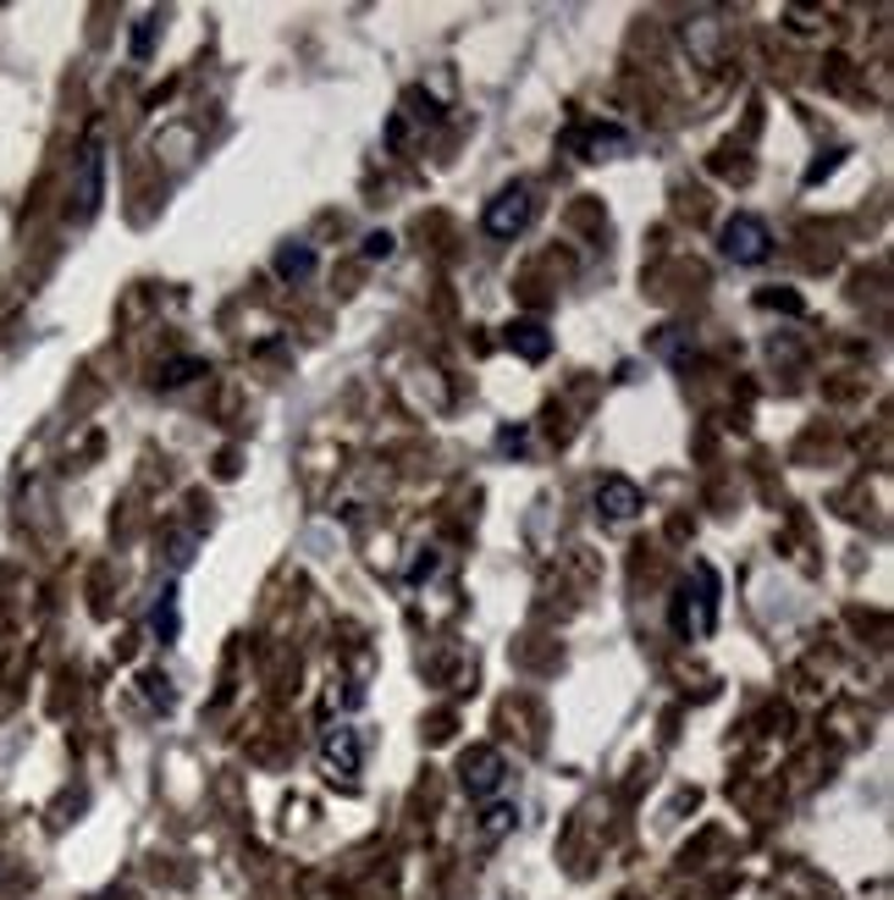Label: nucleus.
I'll list each match as a JSON object with an SVG mask.
<instances>
[{
  "mask_svg": "<svg viewBox=\"0 0 894 900\" xmlns=\"http://www.w3.org/2000/svg\"><path fill=\"white\" fill-rule=\"evenodd\" d=\"M668 619H674V636H690V580L674 591V608H668Z\"/></svg>",
  "mask_w": 894,
  "mask_h": 900,
  "instance_id": "obj_17",
  "label": "nucleus"
},
{
  "mask_svg": "<svg viewBox=\"0 0 894 900\" xmlns=\"http://www.w3.org/2000/svg\"><path fill=\"white\" fill-rule=\"evenodd\" d=\"M530 221H535V194H530V183H514V189L492 194L486 211H481V227H486L492 238H519Z\"/></svg>",
  "mask_w": 894,
  "mask_h": 900,
  "instance_id": "obj_3",
  "label": "nucleus"
},
{
  "mask_svg": "<svg viewBox=\"0 0 894 900\" xmlns=\"http://www.w3.org/2000/svg\"><path fill=\"white\" fill-rule=\"evenodd\" d=\"M425 575H436V553H425V559L409 569V580H425Z\"/></svg>",
  "mask_w": 894,
  "mask_h": 900,
  "instance_id": "obj_20",
  "label": "nucleus"
},
{
  "mask_svg": "<svg viewBox=\"0 0 894 900\" xmlns=\"http://www.w3.org/2000/svg\"><path fill=\"white\" fill-rule=\"evenodd\" d=\"M177 629H183V613H177V586H166L155 597V608H149V636L166 647V641H177Z\"/></svg>",
  "mask_w": 894,
  "mask_h": 900,
  "instance_id": "obj_12",
  "label": "nucleus"
},
{
  "mask_svg": "<svg viewBox=\"0 0 894 900\" xmlns=\"http://www.w3.org/2000/svg\"><path fill=\"white\" fill-rule=\"evenodd\" d=\"M360 254H365V260H392V254H398V238H392L387 227H376V232H365Z\"/></svg>",
  "mask_w": 894,
  "mask_h": 900,
  "instance_id": "obj_15",
  "label": "nucleus"
},
{
  "mask_svg": "<svg viewBox=\"0 0 894 900\" xmlns=\"http://www.w3.org/2000/svg\"><path fill=\"white\" fill-rule=\"evenodd\" d=\"M321 763H326L331 779H360V768H365V741H360V730H353V724H331V730L321 735Z\"/></svg>",
  "mask_w": 894,
  "mask_h": 900,
  "instance_id": "obj_6",
  "label": "nucleus"
},
{
  "mask_svg": "<svg viewBox=\"0 0 894 900\" xmlns=\"http://www.w3.org/2000/svg\"><path fill=\"white\" fill-rule=\"evenodd\" d=\"M459 784H464L470 801H492V795L508 784V757H503L497 746H470V752L459 757Z\"/></svg>",
  "mask_w": 894,
  "mask_h": 900,
  "instance_id": "obj_4",
  "label": "nucleus"
},
{
  "mask_svg": "<svg viewBox=\"0 0 894 900\" xmlns=\"http://www.w3.org/2000/svg\"><path fill=\"white\" fill-rule=\"evenodd\" d=\"M718 249H724V260H735V265H762V260L773 254V232H768L762 216L735 211V216L724 221V232H718Z\"/></svg>",
  "mask_w": 894,
  "mask_h": 900,
  "instance_id": "obj_2",
  "label": "nucleus"
},
{
  "mask_svg": "<svg viewBox=\"0 0 894 900\" xmlns=\"http://www.w3.org/2000/svg\"><path fill=\"white\" fill-rule=\"evenodd\" d=\"M519 829V801H492L486 813H481V824H475V840L481 845H497L503 835H514Z\"/></svg>",
  "mask_w": 894,
  "mask_h": 900,
  "instance_id": "obj_11",
  "label": "nucleus"
},
{
  "mask_svg": "<svg viewBox=\"0 0 894 900\" xmlns=\"http://www.w3.org/2000/svg\"><path fill=\"white\" fill-rule=\"evenodd\" d=\"M575 149H580V160H624V155H636V133L618 122H585L575 133Z\"/></svg>",
  "mask_w": 894,
  "mask_h": 900,
  "instance_id": "obj_7",
  "label": "nucleus"
},
{
  "mask_svg": "<svg viewBox=\"0 0 894 900\" xmlns=\"http://www.w3.org/2000/svg\"><path fill=\"white\" fill-rule=\"evenodd\" d=\"M757 304H762V310H784V315H800V310H807L795 293H773V288H768V293H757Z\"/></svg>",
  "mask_w": 894,
  "mask_h": 900,
  "instance_id": "obj_19",
  "label": "nucleus"
},
{
  "mask_svg": "<svg viewBox=\"0 0 894 900\" xmlns=\"http://www.w3.org/2000/svg\"><path fill=\"white\" fill-rule=\"evenodd\" d=\"M503 343L524 359V365H542V359L553 353V332L542 326V321H530V315H519V321H508V332H503Z\"/></svg>",
  "mask_w": 894,
  "mask_h": 900,
  "instance_id": "obj_8",
  "label": "nucleus"
},
{
  "mask_svg": "<svg viewBox=\"0 0 894 900\" xmlns=\"http://www.w3.org/2000/svg\"><path fill=\"white\" fill-rule=\"evenodd\" d=\"M205 371H210L205 359H171V365H160V371H155V387H166V393H171V387H183V382H194V376H205Z\"/></svg>",
  "mask_w": 894,
  "mask_h": 900,
  "instance_id": "obj_13",
  "label": "nucleus"
},
{
  "mask_svg": "<svg viewBox=\"0 0 894 900\" xmlns=\"http://www.w3.org/2000/svg\"><path fill=\"white\" fill-rule=\"evenodd\" d=\"M271 265H277V277H282V283H310V277L321 272V254H315L310 243H282Z\"/></svg>",
  "mask_w": 894,
  "mask_h": 900,
  "instance_id": "obj_10",
  "label": "nucleus"
},
{
  "mask_svg": "<svg viewBox=\"0 0 894 900\" xmlns=\"http://www.w3.org/2000/svg\"><path fill=\"white\" fill-rule=\"evenodd\" d=\"M524 447H530V431H524V425H503V431H497V454H514V459H519Z\"/></svg>",
  "mask_w": 894,
  "mask_h": 900,
  "instance_id": "obj_18",
  "label": "nucleus"
},
{
  "mask_svg": "<svg viewBox=\"0 0 894 900\" xmlns=\"http://www.w3.org/2000/svg\"><path fill=\"white\" fill-rule=\"evenodd\" d=\"M591 503H596V514H602L607 525H630V519L647 508V492H641L630 476H602L596 492H591Z\"/></svg>",
  "mask_w": 894,
  "mask_h": 900,
  "instance_id": "obj_5",
  "label": "nucleus"
},
{
  "mask_svg": "<svg viewBox=\"0 0 894 900\" xmlns=\"http://www.w3.org/2000/svg\"><path fill=\"white\" fill-rule=\"evenodd\" d=\"M155 28H160V17H138L133 23V61H149V50H155Z\"/></svg>",
  "mask_w": 894,
  "mask_h": 900,
  "instance_id": "obj_14",
  "label": "nucleus"
},
{
  "mask_svg": "<svg viewBox=\"0 0 894 900\" xmlns=\"http://www.w3.org/2000/svg\"><path fill=\"white\" fill-rule=\"evenodd\" d=\"M106 200V144L88 139L77 155V177H72V221H95Z\"/></svg>",
  "mask_w": 894,
  "mask_h": 900,
  "instance_id": "obj_1",
  "label": "nucleus"
},
{
  "mask_svg": "<svg viewBox=\"0 0 894 900\" xmlns=\"http://www.w3.org/2000/svg\"><path fill=\"white\" fill-rule=\"evenodd\" d=\"M718 569L712 564H696V602H701V619H696V636H712L718 629Z\"/></svg>",
  "mask_w": 894,
  "mask_h": 900,
  "instance_id": "obj_9",
  "label": "nucleus"
},
{
  "mask_svg": "<svg viewBox=\"0 0 894 900\" xmlns=\"http://www.w3.org/2000/svg\"><path fill=\"white\" fill-rule=\"evenodd\" d=\"M144 696H149L160 712H171V707H177V696H171V680H166V674H144Z\"/></svg>",
  "mask_w": 894,
  "mask_h": 900,
  "instance_id": "obj_16",
  "label": "nucleus"
}]
</instances>
